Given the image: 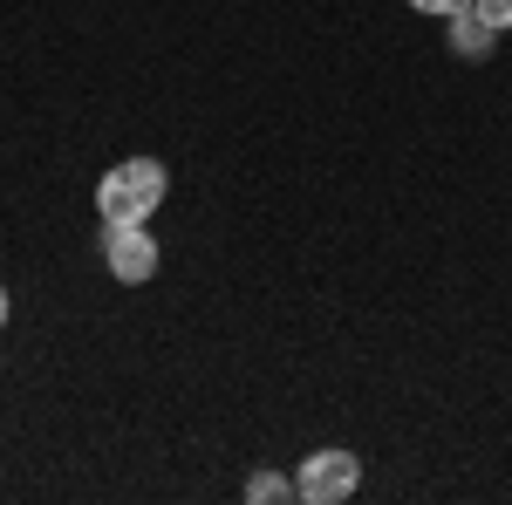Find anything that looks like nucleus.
<instances>
[{
	"label": "nucleus",
	"instance_id": "nucleus-1",
	"mask_svg": "<svg viewBox=\"0 0 512 505\" xmlns=\"http://www.w3.org/2000/svg\"><path fill=\"white\" fill-rule=\"evenodd\" d=\"M164 164L158 157H123L110 164L103 178H96V212H103V226H144L151 212L164 205Z\"/></svg>",
	"mask_w": 512,
	"mask_h": 505
},
{
	"label": "nucleus",
	"instance_id": "nucleus-2",
	"mask_svg": "<svg viewBox=\"0 0 512 505\" xmlns=\"http://www.w3.org/2000/svg\"><path fill=\"white\" fill-rule=\"evenodd\" d=\"M355 485H362V458L355 451H308L301 458V478H294V492L308 505H342V499H355Z\"/></svg>",
	"mask_w": 512,
	"mask_h": 505
},
{
	"label": "nucleus",
	"instance_id": "nucleus-3",
	"mask_svg": "<svg viewBox=\"0 0 512 505\" xmlns=\"http://www.w3.org/2000/svg\"><path fill=\"white\" fill-rule=\"evenodd\" d=\"M103 267L117 273L123 287H144L158 273V239L144 226H103Z\"/></svg>",
	"mask_w": 512,
	"mask_h": 505
},
{
	"label": "nucleus",
	"instance_id": "nucleus-4",
	"mask_svg": "<svg viewBox=\"0 0 512 505\" xmlns=\"http://www.w3.org/2000/svg\"><path fill=\"white\" fill-rule=\"evenodd\" d=\"M444 41H451V55H458V62H485V55H492V41H499V28H485L472 7H465V14H451Z\"/></svg>",
	"mask_w": 512,
	"mask_h": 505
},
{
	"label": "nucleus",
	"instance_id": "nucleus-5",
	"mask_svg": "<svg viewBox=\"0 0 512 505\" xmlns=\"http://www.w3.org/2000/svg\"><path fill=\"white\" fill-rule=\"evenodd\" d=\"M246 499H253V505H280V499H301V492H294V478H280V471H260V478L246 485Z\"/></svg>",
	"mask_w": 512,
	"mask_h": 505
},
{
	"label": "nucleus",
	"instance_id": "nucleus-6",
	"mask_svg": "<svg viewBox=\"0 0 512 505\" xmlns=\"http://www.w3.org/2000/svg\"><path fill=\"white\" fill-rule=\"evenodd\" d=\"M472 14L485 21V28H499V35L512 28V0H472Z\"/></svg>",
	"mask_w": 512,
	"mask_h": 505
},
{
	"label": "nucleus",
	"instance_id": "nucleus-7",
	"mask_svg": "<svg viewBox=\"0 0 512 505\" xmlns=\"http://www.w3.org/2000/svg\"><path fill=\"white\" fill-rule=\"evenodd\" d=\"M410 7H417V14H444V21H451V14H465L472 0H410Z\"/></svg>",
	"mask_w": 512,
	"mask_h": 505
},
{
	"label": "nucleus",
	"instance_id": "nucleus-8",
	"mask_svg": "<svg viewBox=\"0 0 512 505\" xmlns=\"http://www.w3.org/2000/svg\"><path fill=\"white\" fill-rule=\"evenodd\" d=\"M7 314H14V301H7V287H0V321H7Z\"/></svg>",
	"mask_w": 512,
	"mask_h": 505
}]
</instances>
